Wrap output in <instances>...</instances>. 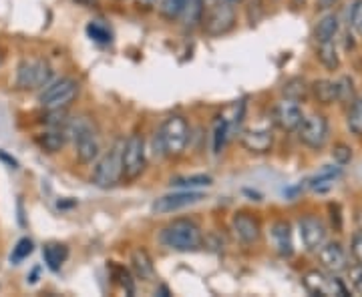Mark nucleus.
I'll list each match as a JSON object with an SVG mask.
<instances>
[{"label":"nucleus","instance_id":"nucleus-1","mask_svg":"<svg viewBox=\"0 0 362 297\" xmlns=\"http://www.w3.org/2000/svg\"><path fill=\"white\" fill-rule=\"evenodd\" d=\"M159 243L180 253H192L204 247V231L197 225V221L189 217L169 221L168 225L159 231Z\"/></svg>","mask_w":362,"mask_h":297},{"label":"nucleus","instance_id":"nucleus-2","mask_svg":"<svg viewBox=\"0 0 362 297\" xmlns=\"http://www.w3.org/2000/svg\"><path fill=\"white\" fill-rule=\"evenodd\" d=\"M65 131L66 137L75 145V155H77L78 163H83V165L95 163L97 157L103 151L97 127L87 116H77V119H69Z\"/></svg>","mask_w":362,"mask_h":297},{"label":"nucleus","instance_id":"nucleus-3","mask_svg":"<svg viewBox=\"0 0 362 297\" xmlns=\"http://www.w3.org/2000/svg\"><path fill=\"white\" fill-rule=\"evenodd\" d=\"M123 145L125 139H117L107 151L97 157L93 173H90V183L99 189H113L123 181Z\"/></svg>","mask_w":362,"mask_h":297},{"label":"nucleus","instance_id":"nucleus-4","mask_svg":"<svg viewBox=\"0 0 362 297\" xmlns=\"http://www.w3.org/2000/svg\"><path fill=\"white\" fill-rule=\"evenodd\" d=\"M159 139L163 143V151L165 157H181L187 149V143H189V123L187 119L181 115H171L168 116L161 127H159Z\"/></svg>","mask_w":362,"mask_h":297},{"label":"nucleus","instance_id":"nucleus-5","mask_svg":"<svg viewBox=\"0 0 362 297\" xmlns=\"http://www.w3.org/2000/svg\"><path fill=\"white\" fill-rule=\"evenodd\" d=\"M78 91H81V85L77 78H57L42 89L39 103L45 111H61V109H66L73 104V101L78 97Z\"/></svg>","mask_w":362,"mask_h":297},{"label":"nucleus","instance_id":"nucleus-6","mask_svg":"<svg viewBox=\"0 0 362 297\" xmlns=\"http://www.w3.org/2000/svg\"><path fill=\"white\" fill-rule=\"evenodd\" d=\"M52 80V68L45 59H25L16 68V87L21 91H39Z\"/></svg>","mask_w":362,"mask_h":297},{"label":"nucleus","instance_id":"nucleus-7","mask_svg":"<svg viewBox=\"0 0 362 297\" xmlns=\"http://www.w3.org/2000/svg\"><path fill=\"white\" fill-rule=\"evenodd\" d=\"M123 181H135L143 175L147 167V151H145V139L139 133H133L125 139L123 145Z\"/></svg>","mask_w":362,"mask_h":297},{"label":"nucleus","instance_id":"nucleus-8","mask_svg":"<svg viewBox=\"0 0 362 297\" xmlns=\"http://www.w3.org/2000/svg\"><path fill=\"white\" fill-rule=\"evenodd\" d=\"M296 133L304 147H308L312 151H320L330 139V123L322 113H312L308 116L304 115V121L300 123Z\"/></svg>","mask_w":362,"mask_h":297},{"label":"nucleus","instance_id":"nucleus-9","mask_svg":"<svg viewBox=\"0 0 362 297\" xmlns=\"http://www.w3.org/2000/svg\"><path fill=\"white\" fill-rule=\"evenodd\" d=\"M302 285H304V289L310 296H350L346 284L342 279H338L334 273L324 272L322 267L320 269H310V272L304 273Z\"/></svg>","mask_w":362,"mask_h":297},{"label":"nucleus","instance_id":"nucleus-10","mask_svg":"<svg viewBox=\"0 0 362 297\" xmlns=\"http://www.w3.org/2000/svg\"><path fill=\"white\" fill-rule=\"evenodd\" d=\"M202 23H204L206 35H209V37H223V35L233 30V26L238 23V14H235L232 2L223 0V2L214 4L207 11L206 18Z\"/></svg>","mask_w":362,"mask_h":297},{"label":"nucleus","instance_id":"nucleus-11","mask_svg":"<svg viewBox=\"0 0 362 297\" xmlns=\"http://www.w3.org/2000/svg\"><path fill=\"white\" fill-rule=\"evenodd\" d=\"M206 195L199 193V191H192V189H181V191H175V193H168L157 197L156 201L151 203V211L156 215H169V213H175V211H181L185 207H192L199 201H204Z\"/></svg>","mask_w":362,"mask_h":297},{"label":"nucleus","instance_id":"nucleus-12","mask_svg":"<svg viewBox=\"0 0 362 297\" xmlns=\"http://www.w3.org/2000/svg\"><path fill=\"white\" fill-rule=\"evenodd\" d=\"M298 231H300V239L304 243L306 251H318L322 243L326 241V235H328V227L318 215H302L298 219Z\"/></svg>","mask_w":362,"mask_h":297},{"label":"nucleus","instance_id":"nucleus-13","mask_svg":"<svg viewBox=\"0 0 362 297\" xmlns=\"http://www.w3.org/2000/svg\"><path fill=\"white\" fill-rule=\"evenodd\" d=\"M304 121V111L300 103L282 99L280 103L274 104L272 109V123L284 133H294L300 127V123Z\"/></svg>","mask_w":362,"mask_h":297},{"label":"nucleus","instance_id":"nucleus-14","mask_svg":"<svg viewBox=\"0 0 362 297\" xmlns=\"http://www.w3.org/2000/svg\"><path fill=\"white\" fill-rule=\"evenodd\" d=\"M316 253H318V263L324 272L338 275V273L346 272V267L350 265L349 253L340 241H324L322 247Z\"/></svg>","mask_w":362,"mask_h":297},{"label":"nucleus","instance_id":"nucleus-15","mask_svg":"<svg viewBox=\"0 0 362 297\" xmlns=\"http://www.w3.org/2000/svg\"><path fill=\"white\" fill-rule=\"evenodd\" d=\"M232 231L235 239L244 246H256L262 239V225L259 219L252 213L246 211H238L232 217Z\"/></svg>","mask_w":362,"mask_h":297},{"label":"nucleus","instance_id":"nucleus-16","mask_svg":"<svg viewBox=\"0 0 362 297\" xmlns=\"http://www.w3.org/2000/svg\"><path fill=\"white\" fill-rule=\"evenodd\" d=\"M270 237L274 251H276L280 257L286 259L294 255V239H292V225H290V221H274L270 227Z\"/></svg>","mask_w":362,"mask_h":297},{"label":"nucleus","instance_id":"nucleus-17","mask_svg":"<svg viewBox=\"0 0 362 297\" xmlns=\"http://www.w3.org/2000/svg\"><path fill=\"white\" fill-rule=\"evenodd\" d=\"M240 143L247 153L266 155L274 147V133L270 129H247L240 135Z\"/></svg>","mask_w":362,"mask_h":297},{"label":"nucleus","instance_id":"nucleus-18","mask_svg":"<svg viewBox=\"0 0 362 297\" xmlns=\"http://www.w3.org/2000/svg\"><path fill=\"white\" fill-rule=\"evenodd\" d=\"M131 272L133 275L137 277V279H141V281H156L157 279V272H156V265H153V257L149 255V251L147 249H141V247H137V249H133L131 251Z\"/></svg>","mask_w":362,"mask_h":297},{"label":"nucleus","instance_id":"nucleus-19","mask_svg":"<svg viewBox=\"0 0 362 297\" xmlns=\"http://www.w3.org/2000/svg\"><path fill=\"white\" fill-rule=\"evenodd\" d=\"M310 97L320 104L338 103V83L330 78H318L310 83Z\"/></svg>","mask_w":362,"mask_h":297},{"label":"nucleus","instance_id":"nucleus-20","mask_svg":"<svg viewBox=\"0 0 362 297\" xmlns=\"http://www.w3.org/2000/svg\"><path fill=\"white\" fill-rule=\"evenodd\" d=\"M338 30H340V20H338V14H334V13L324 14L322 18L318 20V25L314 26V40H316V44L337 40Z\"/></svg>","mask_w":362,"mask_h":297},{"label":"nucleus","instance_id":"nucleus-21","mask_svg":"<svg viewBox=\"0 0 362 297\" xmlns=\"http://www.w3.org/2000/svg\"><path fill=\"white\" fill-rule=\"evenodd\" d=\"M282 95L288 101L304 103L310 97V83H306L302 77H292L282 85Z\"/></svg>","mask_w":362,"mask_h":297},{"label":"nucleus","instance_id":"nucleus-22","mask_svg":"<svg viewBox=\"0 0 362 297\" xmlns=\"http://www.w3.org/2000/svg\"><path fill=\"white\" fill-rule=\"evenodd\" d=\"M66 141H69V137H66L65 129H49L47 133H40L37 137L39 147L47 153H59L65 147Z\"/></svg>","mask_w":362,"mask_h":297},{"label":"nucleus","instance_id":"nucleus-23","mask_svg":"<svg viewBox=\"0 0 362 297\" xmlns=\"http://www.w3.org/2000/svg\"><path fill=\"white\" fill-rule=\"evenodd\" d=\"M42 257L51 272H59L69 257V249L63 243H47L42 247Z\"/></svg>","mask_w":362,"mask_h":297},{"label":"nucleus","instance_id":"nucleus-24","mask_svg":"<svg viewBox=\"0 0 362 297\" xmlns=\"http://www.w3.org/2000/svg\"><path fill=\"white\" fill-rule=\"evenodd\" d=\"M316 59L320 61V65H322L324 68H328V71H338V66H340V54H338L337 40L316 44Z\"/></svg>","mask_w":362,"mask_h":297},{"label":"nucleus","instance_id":"nucleus-25","mask_svg":"<svg viewBox=\"0 0 362 297\" xmlns=\"http://www.w3.org/2000/svg\"><path fill=\"white\" fill-rule=\"evenodd\" d=\"M204 14H206V0H187L183 14H181V20L185 26L194 28V26L202 25Z\"/></svg>","mask_w":362,"mask_h":297},{"label":"nucleus","instance_id":"nucleus-26","mask_svg":"<svg viewBox=\"0 0 362 297\" xmlns=\"http://www.w3.org/2000/svg\"><path fill=\"white\" fill-rule=\"evenodd\" d=\"M346 127L354 137H362V97H354L349 103Z\"/></svg>","mask_w":362,"mask_h":297},{"label":"nucleus","instance_id":"nucleus-27","mask_svg":"<svg viewBox=\"0 0 362 297\" xmlns=\"http://www.w3.org/2000/svg\"><path fill=\"white\" fill-rule=\"evenodd\" d=\"M342 175V171H340V167H330V169H324L320 175H316L314 179L310 181V187L314 189V191H328L334 183H337V179Z\"/></svg>","mask_w":362,"mask_h":297},{"label":"nucleus","instance_id":"nucleus-28","mask_svg":"<svg viewBox=\"0 0 362 297\" xmlns=\"http://www.w3.org/2000/svg\"><path fill=\"white\" fill-rule=\"evenodd\" d=\"M230 131H232V127H230V119L220 116L218 123H216V129H214V153H216V155H220L221 151H223Z\"/></svg>","mask_w":362,"mask_h":297},{"label":"nucleus","instance_id":"nucleus-29","mask_svg":"<svg viewBox=\"0 0 362 297\" xmlns=\"http://www.w3.org/2000/svg\"><path fill=\"white\" fill-rule=\"evenodd\" d=\"M185 2H187V0H161V2H159V14H161L165 20L173 23V20L181 18L183 8H185Z\"/></svg>","mask_w":362,"mask_h":297},{"label":"nucleus","instance_id":"nucleus-30","mask_svg":"<svg viewBox=\"0 0 362 297\" xmlns=\"http://www.w3.org/2000/svg\"><path fill=\"white\" fill-rule=\"evenodd\" d=\"M171 185L180 187V189H192L194 191L195 187H211L214 179L209 175H192V177H180V179L171 181Z\"/></svg>","mask_w":362,"mask_h":297},{"label":"nucleus","instance_id":"nucleus-31","mask_svg":"<svg viewBox=\"0 0 362 297\" xmlns=\"http://www.w3.org/2000/svg\"><path fill=\"white\" fill-rule=\"evenodd\" d=\"M35 251V243H33V239H28V237H23L16 246L13 247V253H11V261H13L14 265H18L21 261H25L30 253Z\"/></svg>","mask_w":362,"mask_h":297},{"label":"nucleus","instance_id":"nucleus-32","mask_svg":"<svg viewBox=\"0 0 362 297\" xmlns=\"http://www.w3.org/2000/svg\"><path fill=\"white\" fill-rule=\"evenodd\" d=\"M87 35H89L90 40L101 42V44L111 42V30H109L105 25H101L99 20H93V23L87 25Z\"/></svg>","mask_w":362,"mask_h":297},{"label":"nucleus","instance_id":"nucleus-33","mask_svg":"<svg viewBox=\"0 0 362 297\" xmlns=\"http://www.w3.org/2000/svg\"><path fill=\"white\" fill-rule=\"evenodd\" d=\"M346 281L352 287L354 293L362 296V263H354V265H349L346 267Z\"/></svg>","mask_w":362,"mask_h":297},{"label":"nucleus","instance_id":"nucleus-34","mask_svg":"<svg viewBox=\"0 0 362 297\" xmlns=\"http://www.w3.org/2000/svg\"><path fill=\"white\" fill-rule=\"evenodd\" d=\"M330 155L334 159L337 165H349L352 161V147L346 145V143H337L330 151Z\"/></svg>","mask_w":362,"mask_h":297},{"label":"nucleus","instance_id":"nucleus-35","mask_svg":"<svg viewBox=\"0 0 362 297\" xmlns=\"http://www.w3.org/2000/svg\"><path fill=\"white\" fill-rule=\"evenodd\" d=\"M338 83V103H350L354 99V83L350 77H342Z\"/></svg>","mask_w":362,"mask_h":297},{"label":"nucleus","instance_id":"nucleus-36","mask_svg":"<svg viewBox=\"0 0 362 297\" xmlns=\"http://www.w3.org/2000/svg\"><path fill=\"white\" fill-rule=\"evenodd\" d=\"M350 28L362 39V0H354L350 8Z\"/></svg>","mask_w":362,"mask_h":297},{"label":"nucleus","instance_id":"nucleus-37","mask_svg":"<svg viewBox=\"0 0 362 297\" xmlns=\"http://www.w3.org/2000/svg\"><path fill=\"white\" fill-rule=\"evenodd\" d=\"M115 275L119 277V285L133 296L135 293V284H133V277H131V273L125 269V267H115Z\"/></svg>","mask_w":362,"mask_h":297},{"label":"nucleus","instance_id":"nucleus-38","mask_svg":"<svg viewBox=\"0 0 362 297\" xmlns=\"http://www.w3.org/2000/svg\"><path fill=\"white\" fill-rule=\"evenodd\" d=\"M350 253H352V257L356 263H362V231L361 229H356V231L352 233V237H350Z\"/></svg>","mask_w":362,"mask_h":297},{"label":"nucleus","instance_id":"nucleus-39","mask_svg":"<svg viewBox=\"0 0 362 297\" xmlns=\"http://www.w3.org/2000/svg\"><path fill=\"white\" fill-rule=\"evenodd\" d=\"M0 161H4L6 165H11V167H13V169L18 167V163H16V159H14V157H11V155H6V153H4L2 149H0Z\"/></svg>","mask_w":362,"mask_h":297},{"label":"nucleus","instance_id":"nucleus-40","mask_svg":"<svg viewBox=\"0 0 362 297\" xmlns=\"http://www.w3.org/2000/svg\"><path fill=\"white\" fill-rule=\"evenodd\" d=\"M316 4H318V8H322V11H328V8L337 6L338 0H316Z\"/></svg>","mask_w":362,"mask_h":297},{"label":"nucleus","instance_id":"nucleus-41","mask_svg":"<svg viewBox=\"0 0 362 297\" xmlns=\"http://www.w3.org/2000/svg\"><path fill=\"white\" fill-rule=\"evenodd\" d=\"M137 4L143 8H151V6H156L157 0H137Z\"/></svg>","mask_w":362,"mask_h":297},{"label":"nucleus","instance_id":"nucleus-42","mask_svg":"<svg viewBox=\"0 0 362 297\" xmlns=\"http://www.w3.org/2000/svg\"><path fill=\"white\" fill-rule=\"evenodd\" d=\"M290 2H292V6H294V8H302L308 0H290Z\"/></svg>","mask_w":362,"mask_h":297},{"label":"nucleus","instance_id":"nucleus-43","mask_svg":"<svg viewBox=\"0 0 362 297\" xmlns=\"http://www.w3.org/2000/svg\"><path fill=\"white\" fill-rule=\"evenodd\" d=\"M228 2H235V0H228Z\"/></svg>","mask_w":362,"mask_h":297}]
</instances>
